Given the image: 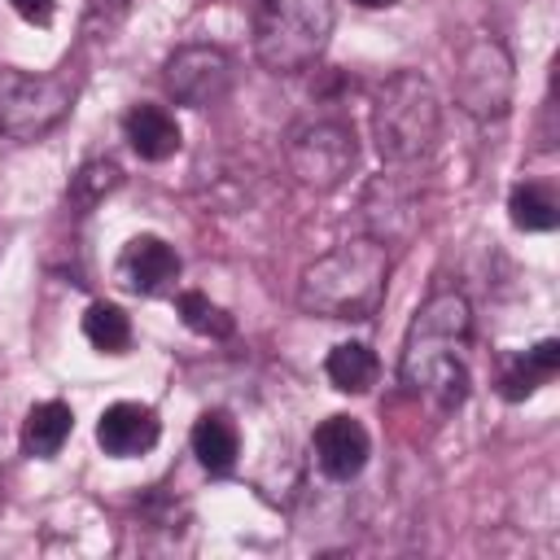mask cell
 Listing matches in <instances>:
<instances>
[{
  "instance_id": "52a82bcc",
  "label": "cell",
  "mask_w": 560,
  "mask_h": 560,
  "mask_svg": "<svg viewBox=\"0 0 560 560\" xmlns=\"http://www.w3.org/2000/svg\"><path fill=\"white\" fill-rule=\"evenodd\" d=\"M74 105V88L61 74H35L0 66V136L4 140H39L48 136Z\"/></svg>"
},
{
  "instance_id": "277c9868",
  "label": "cell",
  "mask_w": 560,
  "mask_h": 560,
  "mask_svg": "<svg viewBox=\"0 0 560 560\" xmlns=\"http://www.w3.org/2000/svg\"><path fill=\"white\" fill-rule=\"evenodd\" d=\"M332 0H262L254 18V57L271 74H302L332 39Z\"/></svg>"
},
{
  "instance_id": "5bb4252c",
  "label": "cell",
  "mask_w": 560,
  "mask_h": 560,
  "mask_svg": "<svg viewBox=\"0 0 560 560\" xmlns=\"http://www.w3.org/2000/svg\"><path fill=\"white\" fill-rule=\"evenodd\" d=\"M74 433V411L61 402V398H48V402H35L22 420V451L31 459H52L66 438Z\"/></svg>"
},
{
  "instance_id": "7a4b0ae2",
  "label": "cell",
  "mask_w": 560,
  "mask_h": 560,
  "mask_svg": "<svg viewBox=\"0 0 560 560\" xmlns=\"http://www.w3.org/2000/svg\"><path fill=\"white\" fill-rule=\"evenodd\" d=\"M389 249L372 236L319 254L298 280V306L324 319H372L385 302Z\"/></svg>"
},
{
  "instance_id": "7402d4cb",
  "label": "cell",
  "mask_w": 560,
  "mask_h": 560,
  "mask_svg": "<svg viewBox=\"0 0 560 560\" xmlns=\"http://www.w3.org/2000/svg\"><path fill=\"white\" fill-rule=\"evenodd\" d=\"M9 4H13V13H18L22 22H31V26H48L52 13H57V0H9Z\"/></svg>"
},
{
  "instance_id": "44dd1931",
  "label": "cell",
  "mask_w": 560,
  "mask_h": 560,
  "mask_svg": "<svg viewBox=\"0 0 560 560\" xmlns=\"http://www.w3.org/2000/svg\"><path fill=\"white\" fill-rule=\"evenodd\" d=\"M175 311H179V319L192 328V332H201V337H232V315L219 306V302H210L206 293H197V289H184L179 298H175Z\"/></svg>"
},
{
  "instance_id": "ffe728a7",
  "label": "cell",
  "mask_w": 560,
  "mask_h": 560,
  "mask_svg": "<svg viewBox=\"0 0 560 560\" xmlns=\"http://www.w3.org/2000/svg\"><path fill=\"white\" fill-rule=\"evenodd\" d=\"M508 214L521 232H551L560 210H556V197L542 188V184H516L512 197H508Z\"/></svg>"
},
{
  "instance_id": "603a6c76",
  "label": "cell",
  "mask_w": 560,
  "mask_h": 560,
  "mask_svg": "<svg viewBox=\"0 0 560 560\" xmlns=\"http://www.w3.org/2000/svg\"><path fill=\"white\" fill-rule=\"evenodd\" d=\"M127 4H131V0H88V26H96V22L109 26Z\"/></svg>"
},
{
  "instance_id": "2e32d148",
  "label": "cell",
  "mask_w": 560,
  "mask_h": 560,
  "mask_svg": "<svg viewBox=\"0 0 560 560\" xmlns=\"http://www.w3.org/2000/svg\"><path fill=\"white\" fill-rule=\"evenodd\" d=\"M192 455H197L201 468H210V472H228V468L236 464V455H241V433H236V424H232L228 411H206V416H197V424H192Z\"/></svg>"
},
{
  "instance_id": "7c38bea8",
  "label": "cell",
  "mask_w": 560,
  "mask_h": 560,
  "mask_svg": "<svg viewBox=\"0 0 560 560\" xmlns=\"http://www.w3.org/2000/svg\"><path fill=\"white\" fill-rule=\"evenodd\" d=\"M359 206H363V223H368L372 241H381V245H389V241H398L416 228V201L394 175H376L363 188Z\"/></svg>"
},
{
  "instance_id": "d4e9b609",
  "label": "cell",
  "mask_w": 560,
  "mask_h": 560,
  "mask_svg": "<svg viewBox=\"0 0 560 560\" xmlns=\"http://www.w3.org/2000/svg\"><path fill=\"white\" fill-rule=\"evenodd\" d=\"M0 464H4V433H0Z\"/></svg>"
},
{
  "instance_id": "6da1fadb",
  "label": "cell",
  "mask_w": 560,
  "mask_h": 560,
  "mask_svg": "<svg viewBox=\"0 0 560 560\" xmlns=\"http://www.w3.org/2000/svg\"><path fill=\"white\" fill-rule=\"evenodd\" d=\"M472 337V311L459 293H433L407 324L398 376L416 394H438L442 407H459L468 394L464 346Z\"/></svg>"
},
{
  "instance_id": "9a60e30c",
  "label": "cell",
  "mask_w": 560,
  "mask_h": 560,
  "mask_svg": "<svg viewBox=\"0 0 560 560\" xmlns=\"http://www.w3.org/2000/svg\"><path fill=\"white\" fill-rule=\"evenodd\" d=\"M556 372H560V341L547 337V341H538L534 350H525V354H516V359L508 363V372H503V381H499V394H503L508 402H521V398H529L538 385H547Z\"/></svg>"
},
{
  "instance_id": "5b68a950",
  "label": "cell",
  "mask_w": 560,
  "mask_h": 560,
  "mask_svg": "<svg viewBox=\"0 0 560 560\" xmlns=\"http://www.w3.org/2000/svg\"><path fill=\"white\" fill-rule=\"evenodd\" d=\"M451 88H455V105L472 118H503L512 109V57L503 48V39L472 31L459 39L455 48V66H451Z\"/></svg>"
},
{
  "instance_id": "4fadbf2b",
  "label": "cell",
  "mask_w": 560,
  "mask_h": 560,
  "mask_svg": "<svg viewBox=\"0 0 560 560\" xmlns=\"http://www.w3.org/2000/svg\"><path fill=\"white\" fill-rule=\"evenodd\" d=\"M122 131H127V144L136 149V158H144V162H166L179 149V122L162 105H131L122 118Z\"/></svg>"
},
{
  "instance_id": "cb8c5ba5",
  "label": "cell",
  "mask_w": 560,
  "mask_h": 560,
  "mask_svg": "<svg viewBox=\"0 0 560 560\" xmlns=\"http://www.w3.org/2000/svg\"><path fill=\"white\" fill-rule=\"evenodd\" d=\"M359 9H389V4H398V0H354Z\"/></svg>"
},
{
  "instance_id": "e0dca14e",
  "label": "cell",
  "mask_w": 560,
  "mask_h": 560,
  "mask_svg": "<svg viewBox=\"0 0 560 560\" xmlns=\"http://www.w3.org/2000/svg\"><path fill=\"white\" fill-rule=\"evenodd\" d=\"M324 372H328L332 389H341V394H363V389L376 385L381 363H376V354H372L363 341H341V346L328 350Z\"/></svg>"
},
{
  "instance_id": "30bf717a",
  "label": "cell",
  "mask_w": 560,
  "mask_h": 560,
  "mask_svg": "<svg viewBox=\"0 0 560 560\" xmlns=\"http://www.w3.org/2000/svg\"><path fill=\"white\" fill-rule=\"evenodd\" d=\"M158 433H162L158 411L144 402H109L96 420V446L114 459H131V455L153 451Z\"/></svg>"
},
{
  "instance_id": "9c48e42d",
  "label": "cell",
  "mask_w": 560,
  "mask_h": 560,
  "mask_svg": "<svg viewBox=\"0 0 560 560\" xmlns=\"http://www.w3.org/2000/svg\"><path fill=\"white\" fill-rule=\"evenodd\" d=\"M315 464L324 477L332 481H350L363 472L368 455H372V438L368 429L354 420V416H328L319 429H315Z\"/></svg>"
},
{
  "instance_id": "8992f818",
  "label": "cell",
  "mask_w": 560,
  "mask_h": 560,
  "mask_svg": "<svg viewBox=\"0 0 560 560\" xmlns=\"http://www.w3.org/2000/svg\"><path fill=\"white\" fill-rule=\"evenodd\" d=\"M284 162H289V171H293L298 184H306L315 192H328V188H337L354 171V162H359V136L337 114L302 118L284 136Z\"/></svg>"
},
{
  "instance_id": "d6986e66",
  "label": "cell",
  "mask_w": 560,
  "mask_h": 560,
  "mask_svg": "<svg viewBox=\"0 0 560 560\" xmlns=\"http://www.w3.org/2000/svg\"><path fill=\"white\" fill-rule=\"evenodd\" d=\"M83 337L101 350V354H122L131 346V319L122 306L114 302H92L83 315Z\"/></svg>"
},
{
  "instance_id": "ba28073f",
  "label": "cell",
  "mask_w": 560,
  "mask_h": 560,
  "mask_svg": "<svg viewBox=\"0 0 560 560\" xmlns=\"http://www.w3.org/2000/svg\"><path fill=\"white\" fill-rule=\"evenodd\" d=\"M236 70H232V57L214 44H184L166 57L162 66V83L166 92L188 105V109H206V105H219L232 88Z\"/></svg>"
},
{
  "instance_id": "3957f363",
  "label": "cell",
  "mask_w": 560,
  "mask_h": 560,
  "mask_svg": "<svg viewBox=\"0 0 560 560\" xmlns=\"http://www.w3.org/2000/svg\"><path fill=\"white\" fill-rule=\"evenodd\" d=\"M442 136V105L420 70H394L372 96V140L389 166H411L433 153Z\"/></svg>"
},
{
  "instance_id": "8fae6325",
  "label": "cell",
  "mask_w": 560,
  "mask_h": 560,
  "mask_svg": "<svg viewBox=\"0 0 560 560\" xmlns=\"http://www.w3.org/2000/svg\"><path fill=\"white\" fill-rule=\"evenodd\" d=\"M179 276V254L162 236H131L118 254V280L131 293H162Z\"/></svg>"
},
{
  "instance_id": "ac0fdd59",
  "label": "cell",
  "mask_w": 560,
  "mask_h": 560,
  "mask_svg": "<svg viewBox=\"0 0 560 560\" xmlns=\"http://www.w3.org/2000/svg\"><path fill=\"white\" fill-rule=\"evenodd\" d=\"M122 184V171H118V162H109V158H96V162H83L79 166V175H70V188H66V201L79 210V214H88L96 201H105L114 188Z\"/></svg>"
}]
</instances>
